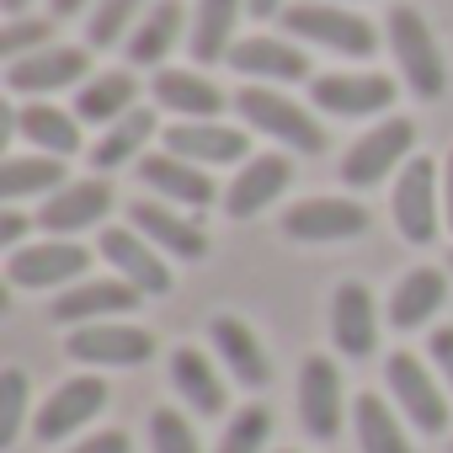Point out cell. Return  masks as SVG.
<instances>
[{"label":"cell","instance_id":"cell-1","mask_svg":"<svg viewBox=\"0 0 453 453\" xmlns=\"http://www.w3.org/2000/svg\"><path fill=\"white\" fill-rule=\"evenodd\" d=\"M230 102H235V112H241L251 128L283 139L288 150H299V155H320V150H326V128H320L294 96H278V91H267V86H246V91H235Z\"/></svg>","mask_w":453,"mask_h":453},{"label":"cell","instance_id":"cell-2","mask_svg":"<svg viewBox=\"0 0 453 453\" xmlns=\"http://www.w3.org/2000/svg\"><path fill=\"white\" fill-rule=\"evenodd\" d=\"M283 27H288L294 38L326 43V49L352 54V59H363V54H373V49H379L373 22H363L357 12H342L336 0H304V6H288V12H283Z\"/></svg>","mask_w":453,"mask_h":453},{"label":"cell","instance_id":"cell-3","mask_svg":"<svg viewBox=\"0 0 453 453\" xmlns=\"http://www.w3.org/2000/svg\"><path fill=\"white\" fill-rule=\"evenodd\" d=\"M389 49L411 81V91L421 102H437L442 86H448V70H442V54H437V38L426 33V22L416 17V6H395L389 12Z\"/></svg>","mask_w":453,"mask_h":453},{"label":"cell","instance_id":"cell-4","mask_svg":"<svg viewBox=\"0 0 453 453\" xmlns=\"http://www.w3.org/2000/svg\"><path fill=\"white\" fill-rule=\"evenodd\" d=\"M65 352L75 363H91V368H139L155 357V336L139 331V326H118V320H91V326H75Z\"/></svg>","mask_w":453,"mask_h":453},{"label":"cell","instance_id":"cell-5","mask_svg":"<svg viewBox=\"0 0 453 453\" xmlns=\"http://www.w3.org/2000/svg\"><path fill=\"white\" fill-rule=\"evenodd\" d=\"M411 144H416V128H411L405 118H389V123L368 128V134L342 155V181H347V187H379V181L411 155Z\"/></svg>","mask_w":453,"mask_h":453},{"label":"cell","instance_id":"cell-6","mask_svg":"<svg viewBox=\"0 0 453 453\" xmlns=\"http://www.w3.org/2000/svg\"><path fill=\"white\" fill-rule=\"evenodd\" d=\"M437 187H442L437 165L426 155H411L395 181V224L411 246H426L437 235Z\"/></svg>","mask_w":453,"mask_h":453},{"label":"cell","instance_id":"cell-7","mask_svg":"<svg viewBox=\"0 0 453 453\" xmlns=\"http://www.w3.org/2000/svg\"><path fill=\"white\" fill-rule=\"evenodd\" d=\"M368 230V208L347 197H310L283 213V235L288 241H352Z\"/></svg>","mask_w":453,"mask_h":453},{"label":"cell","instance_id":"cell-8","mask_svg":"<svg viewBox=\"0 0 453 453\" xmlns=\"http://www.w3.org/2000/svg\"><path fill=\"white\" fill-rule=\"evenodd\" d=\"M86 267H91V257L75 241H43V246H27V251H12V262H6L17 288H65Z\"/></svg>","mask_w":453,"mask_h":453},{"label":"cell","instance_id":"cell-9","mask_svg":"<svg viewBox=\"0 0 453 453\" xmlns=\"http://www.w3.org/2000/svg\"><path fill=\"white\" fill-rule=\"evenodd\" d=\"M310 96L331 118H373L395 102V81L389 75H315Z\"/></svg>","mask_w":453,"mask_h":453},{"label":"cell","instance_id":"cell-10","mask_svg":"<svg viewBox=\"0 0 453 453\" xmlns=\"http://www.w3.org/2000/svg\"><path fill=\"white\" fill-rule=\"evenodd\" d=\"M139 304V288L128 278H86V283H70L59 299H54V320L59 326H91V320H107V315H123Z\"/></svg>","mask_w":453,"mask_h":453},{"label":"cell","instance_id":"cell-11","mask_svg":"<svg viewBox=\"0 0 453 453\" xmlns=\"http://www.w3.org/2000/svg\"><path fill=\"white\" fill-rule=\"evenodd\" d=\"M299 421L310 437L331 442L342 432V373L331 357H310L299 373Z\"/></svg>","mask_w":453,"mask_h":453},{"label":"cell","instance_id":"cell-12","mask_svg":"<svg viewBox=\"0 0 453 453\" xmlns=\"http://www.w3.org/2000/svg\"><path fill=\"white\" fill-rule=\"evenodd\" d=\"M384 373H389V389H395V400L405 405V416H411L421 432H442V426H448V400H442V389L426 379V363H421V357H411V352H395Z\"/></svg>","mask_w":453,"mask_h":453},{"label":"cell","instance_id":"cell-13","mask_svg":"<svg viewBox=\"0 0 453 453\" xmlns=\"http://www.w3.org/2000/svg\"><path fill=\"white\" fill-rule=\"evenodd\" d=\"M102 405H107V384L86 373V379L59 384V389L43 400V411H38V421H33V426H38V437H43V442H59V437H70L75 426H86Z\"/></svg>","mask_w":453,"mask_h":453},{"label":"cell","instance_id":"cell-14","mask_svg":"<svg viewBox=\"0 0 453 453\" xmlns=\"http://www.w3.org/2000/svg\"><path fill=\"white\" fill-rule=\"evenodd\" d=\"M128 219H134V230H139L150 246H160V251H171V257H181V262L208 257V235H203V224H197V219H181V213H176V208H165V203H134V208H128Z\"/></svg>","mask_w":453,"mask_h":453},{"label":"cell","instance_id":"cell-15","mask_svg":"<svg viewBox=\"0 0 453 453\" xmlns=\"http://www.w3.org/2000/svg\"><path fill=\"white\" fill-rule=\"evenodd\" d=\"M86 65H91L86 49H38V54H27V59H12L6 86H12V91H27V96L65 91V86L86 81Z\"/></svg>","mask_w":453,"mask_h":453},{"label":"cell","instance_id":"cell-16","mask_svg":"<svg viewBox=\"0 0 453 453\" xmlns=\"http://www.w3.org/2000/svg\"><path fill=\"white\" fill-rule=\"evenodd\" d=\"M112 208V187L107 181H70V187H59L49 203H43V213H38V224L49 235H75V230H86V224H102V213Z\"/></svg>","mask_w":453,"mask_h":453},{"label":"cell","instance_id":"cell-17","mask_svg":"<svg viewBox=\"0 0 453 453\" xmlns=\"http://www.w3.org/2000/svg\"><path fill=\"white\" fill-rule=\"evenodd\" d=\"M102 257L118 267V278H128L139 294H171V267L160 262V251L139 235V230H107L102 235Z\"/></svg>","mask_w":453,"mask_h":453},{"label":"cell","instance_id":"cell-18","mask_svg":"<svg viewBox=\"0 0 453 453\" xmlns=\"http://www.w3.org/2000/svg\"><path fill=\"white\" fill-rule=\"evenodd\" d=\"M165 155H181L192 165H230V160H246V134L241 128H224L213 118L203 123H176L165 134Z\"/></svg>","mask_w":453,"mask_h":453},{"label":"cell","instance_id":"cell-19","mask_svg":"<svg viewBox=\"0 0 453 453\" xmlns=\"http://www.w3.org/2000/svg\"><path fill=\"white\" fill-rule=\"evenodd\" d=\"M288 176H294L288 155H257V160H246L241 176L230 181V192H224V208H230V219H251V213H262V208L288 187Z\"/></svg>","mask_w":453,"mask_h":453},{"label":"cell","instance_id":"cell-20","mask_svg":"<svg viewBox=\"0 0 453 453\" xmlns=\"http://www.w3.org/2000/svg\"><path fill=\"white\" fill-rule=\"evenodd\" d=\"M331 336L347 357H368L379 342V315H373V294L363 283H342L331 299Z\"/></svg>","mask_w":453,"mask_h":453},{"label":"cell","instance_id":"cell-21","mask_svg":"<svg viewBox=\"0 0 453 453\" xmlns=\"http://www.w3.org/2000/svg\"><path fill=\"white\" fill-rule=\"evenodd\" d=\"M208 336H213V352L230 363V373H235L246 389H262V384L273 379V363H267V352H262V342H257V331H251L246 320L219 315V320L208 326Z\"/></svg>","mask_w":453,"mask_h":453},{"label":"cell","instance_id":"cell-22","mask_svg":"<svg viewBox=\"0 0 453 453\" xmlns=\"http://www.w3.org/2000/svg\"><path fill=\"white\" fill-rule=\"evenodd\" d=\"M139 181L155 187V192H165L171 203H187V208H208L213 203L208 171L192 165V160H181V155H144L139 160Z\"/></svg>","mask_w":453,"mask_h":453},{"label":"cell","instance_id":"cell-23","mask_svg":"<svg viewBox=\"0 0 453 453\" xmlns=\"http://www.w3.org/2000/svg\"><path fill=\"white\" fill-rule=\"evenodd\" d=\"M230 65L246 81H310V59L283 38H246L230 49Z\"/></svg>","mask_w":453,"mask_h":453},{"label":"cell","instance_id":"cell-24","mask_svg":"<svg viewBox=\"0 0 453 453\" xmlns=\"http://www.w3.org/2000/svg\"><path fill=\"white\" fill-rule=\"evenodd\" d=\"M155 96H160V107L181 112V118H192V123L219 118V107L230 102L213 81H203V75H192V70H155Z\"/></svg>","mask_w":453,"mask_h":453},{"label":"cell","instance_id":"cell-25","mask_svg":"<svg viewBox=\"0 0 453 453\" xmlns=\"http://www.w3.org/2000/svg\"><path fill=\"white\" fill-rule=\"evenodd\" d=\"M442 294H448V278L437 267H416V273L400 278V288L389 299V320L400 331H416V326H426V315L442 310Z\"/></svg>","mask_w":453,"mask_h":453},{"label":"cell","instance_id":"cell-26","mask_svg":"<svg viewBox=\"0 0 453 453\" xmlns=\"http://www.w3.org/2000/svg\"><path fill=\"white\" fill-rule=\"evenodd\" d=\"M241 22V0H197V22H192V59L197 65H219L230 59V38Z\"/></svg>","mask_w":453,"mask_h":453},{"label":"cell","instance_id":"cell-27","mask_svg":"<svg viewBox=\"0 0 453 453\" xmlns=\"http://www.w3.org/2000/svg\"><path fill=\"white\" fill-rule=\"evenodd\" d=\"M17 134L22 139H33L38 144V155H75L81 150V123L70 118V112H59V107H49V102H33V107H22L17 112Z\"/></svg>","mask_w":453,"mask_h":453},{"label":"cell","instance_id":"cell-28","mask_svg":"<svg viewBox=\"0 0 453 453\" xmlns=\"http://www.w3.org/2000/svg\"><path fill=\"white\" fill-rule=\"evenodd\" d=\"M171 384L187 395V405L197 416H219L224 411V384L213 379V363L197 347H176L171 352Z\"/></svg>","mask_w":453,"mask_h":453},{"label":"cell","instance_id":"cell-29","mask_svg":"<svg viewBox=\"0 0 453 453\" xmlns=\"http://www.w3.org/2000/svg\"><path fill=\"white\" fill-rule=\"evenodd\" d=\"M134 96H139V81H134L128 70L96 75V81H86V91L75 96V118H81V123H118L123 112H134Z\"/></svg>","mask_w":453,"mask_h":453},{"label":"cell","instance_id":"cell-30","mask_svg":"<svg viewBox=\"0 0 453 453\" xmlns=\"http://www.w3.org/2000/svg\"><path fill=\"white\" fill-rule=\"evenodd\" d=\"M176 38H181V6L176 0H160V6H150V17L139 22V33L128 38V65L155 70L176 49Z\"/></svg>","mask_w":453,"mask_h":453},{"label":"cell","instance_id":"cell-31","mask_svg":"<svg viewBox=\"0 0 453 453\" xmlns=\"http://www.w3.org/2000/svg\"><path fill=\"white\" fill-rule=\"evenodd\" d=\"M65 181V160L59 155H17L0 165V197L17 203V197H33V192H49Z\"/></svg>","mask_w":453,"mask_h":453},{"label":"cell","instance_id":"cell-32","mask_svg":"<svg viewBox=\"0 0 453 453\" xmlns=\"http://www.w3.org/2000/svg\"><path fill=\"white\" fill-rule=\"evenodd\" d=\"M352 416H357V442H363V453H411V442H405L395 411H389L379 395H357Z\"/></svg>","mask_w":453,"mask_h":453},{"label":"cell","instance_id":"cell-33","mask_svg":"<svg viewBox=\"0 0 453 453\" xmlns=\"http://www.w3.org/2000/svg\"><path fill=\"white\" fill-rule=\"evenodd\" d=\"M150 134H155V112H150V107L123 112V118L107 128V139H96V150H91L96 171H112V165H123L128 155H139V144H144Z\"/></svg>","mask_w":453,"mask_h":453},{"label":"cell","instance_id":"cell-34","mask_svg":"<svg viewBox=\"0 0 453 453\" xmlns=\"http://www.w3.org/2000/svg\"><path fill=\"white\" fill-rule=\"evenodd\" d=\"M267 432H273V416H267V405H246V411L230 421V432H224L219 453H262Z\"/></svg>","mask_w":453,"mask_h":453},{"label":"cell","instance_id":"cell-35","mask_svg":"<svg viewBox=\"0 0 453 453\" xmlns=\"http://www.w3.org/2000/svg\"><path fill=\"white\" fill-rule=\"evenodd\" d=\"M22 416H27V373L22 368H6V373H0V448L17 442Z\"/></svg>","mask_w":453,"mask_h":453},{"label":"cell","instance_id":"cell-36","mask_svg":"<svg viewBox=\"0 0 453 453\" xmlns=\"http://www.w3.org/2000/svg\"><path fill=\"white\" fill-rule=\"evenodd\" d=\"M150 437H155V453H197V437H192L187 416L171 411V405H160L150 416Z\"/></svg>","mask_w":453,"mask_h":453},{"label":"cell","instance_id":"cell-37","mask_svg":"<svg viewBox=\"0 0 453 453\" xmlns=\"http://www.w3.org/2000/svg\"><path fill=\"white\" fill-rule=\"evenodd\" d=\"M49 33H54V27H49L43 17H38V22H33V17H12V22H6V33H0V54L27 59V54L49 49Z\"/></svg>","mask_w":453,"mask_h":453},{"label":"cell","instance_id":"cell-38","mask_svg":"<svg viewBox=\"0 0 453 453\" xmlns=\"http://www.w3.org/2000/svg\"><path fill=\"white\" fill-rule=\"evenodd\" d=\"M134 12H139V0H96V12H91V43H96V49L118 43Z\"/></svg>","mask_w":453,"mask_h":453},{"label":"cell","instance_id":"cell-39","mask_svg":"<svg viewBox=\"0 0 453 453\" xmlns=\"http://www.w3.org/2000/svg\"><path fill=\"white\" fill-rule=\"evenodd\" d=\"M432 363L448 373V384H453V326H442V331H432Z\"/></svg>","mask_w":453,"mask_h":453},{"label":"cell","instance_id":"cell-40","mask_svg":"<svg viewBox=\"0 0 453 453\" xmlns=\"http://www.w3.org/2000/svg\"><path fill=\"white\" fill-rule=\"evenodd\" d=\"M70 453H128V437H123V432H96V437H86V442L70 448Z\"/></svg>","mask_w":453,"mask_h":453},{"label":"cell","instance_id":"cell-41","mask_svg":"<svg viewBox=\"0 0 453 453\" xmlns=\"http://www.w3.org/2000/svg\"><path fill=\"white\" fill-rule=\"evenodd\" d=\"M22 235H27V219L6 208V213H0V246H6V251H17V241H22Z\"/></svg>","mask_w":453,"mask_h":453},{"label":"cell","instance_id":"cell-42","mask_svg":"<svg viewBox=\"0 0 453 453\" xmlns=\"http://www.w3.org/2000/svg\"><path fill=\"white\" fill-rule=\"evenodd\" d=\"M442 213H448V230H453V150H448V165H442Z\"/></svg>","mask_w":453,"mask_h":453},{"label":"cell","instance_id":"cell-43","mask_svg":"<svg viewBox=\"0 0 453 453\" xmlns=\"http://www.w3.org/2000/svg\"><path fill=\"white\" fill-rule=\"evenodd\" d=\"M246 6H251V17H283L288 0H246Z\"/></svg>","mask_w":453,"mask_h":453},{"label":"cell","instance_id":"cell-44","mask_svg":"<svg viewBox=\"0 0 453 453\" xmlns=\"http://www.w3.org/2000/svg\"><path fill=\"white\" fill-rule=\"evenodd\" d=\"M81 6H86V0H54V12H59V17H75Z\"/></svg>","mask_w":453,"mask_h":453},{"label":"cell","instance_id":"cell-45","mask_svg":"<svg viewBox=\"0 0 453 453\" xmlns=\"http://www.w3.org/2000/svg\"><path fill=\"white\" fill-rule=\"evenodd\" d=\"M0 6H6V17H22V12H27V0H0Z\"/></svg>","mask_w":453,"mask_h":453},{"label":"cell","instance_id":"cell-46","mask_svg":"<svg viewBox=\"0 0 453 453\" xmlns=\"http://www.w3.org/2000/svg\"><path fill=\"white\" fill-rule=\"evenodd\" d=\"M448 267H453V257H448Z\"/></svg>","mask_w":453,"mask_h":453}]
</instances>
